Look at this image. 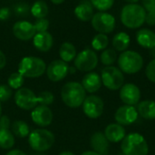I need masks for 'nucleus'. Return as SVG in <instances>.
<instances>
[{"label": "nucleus", "mask_w": 155, "mask_h": 155, "mask_svg": "<svg viewBox=\"0 0 155 155\" xmlns=\"http://www.w3.org/2000/svg\"><path fill=\"white\" fill-rule=\"evenodd\" d=\"M10 16V9L7 7H2L0 8V20L5 21Z\"/></svg>", "instance_id": "a19ab883"}, {"label": "nucleus", "mask_w": 155, "mask_h": 155, "mask_svg": "<svg viewBox=\"0 0 155 155\" xmlns=\"http://www.w3.org/2000/svg\"><path fill=\"white\" fill-rule=\"evenodd\" d=\"M25 82V77L19 73H13L9 75L8 79H7V84L15 90H18L20 89Z\"/></svg>", "instance_id": "7c9ffc66"}, {"label": "nucleus", "mask_w": 155, "mask_h": 155, "mask_svg": "<svg viewBox=\"0 0 155 155\" xmlns=\"http://www.w3.org/2000/svg\"><path fill=\"white\" fill-rule=\"evenodd\" d=\"M138 114L146 120L155 119V102L152 100H144L138 104Z\"/></svg>", "instance_id": "5701e85b"}, {"label": "nucleus", "mask_w": 155, "mask_h": 155, "mask_svg": "<svg viewBox=\"0 0 155 155\" xmlns=\"http://www.w3.org/2000/svg\"><path fill=\"white\" fill-rule=\"evenodd\" d=\"M131 43V38L125 32H120L116 34L113 38V46L114 50L119 52H124L127 50Z\"/></svg>", "instance_id": "b1692460"}, {"label": "nucleus", "mask_w": 155, "mask_h": 155, "mask_svg": "<svg viewBox=\"0 0 155 155\" xmlns=\"http://www.w3.org/2000/svg\"><path fill=\"white\" fill-rule=\"evenodd\" d=\"M82 155H100V154H99V153H95V152H94V151H86V152L83 153Z\"/></svg>", "instance_id": "c03bdc74"}, {"label": "nucleus", "mask_w": 155, "mask_h": 155, "mask_svg": "<svg viewBox=\"0 0 155 155\" xmlns=\"http://www.w3.org/2000/svg\"><path fill=\"white\" fill-rule=\"evenodd\" d=\"M143 6L147 12H155V0H142Z\"/></svg>", "instance_id": "4c0bfd02"}, {"label": "nucleus", "mask_w": 155, "mask_h": 155, "mask_svg": "<svg viewBox=\"0 0 155 155\" xmlns=\"http://www.w3.org/2000/svg\"><path fill=\"white\" fill-rule=\"evenodd\" d=\"M59 155H75L74 153L72 152H69V151H64V152H62Z\"/></svg>", "instance_id": "a18cd8bd"}, {"label": "nucleus", "mask_w": 155, "mask_h": 155, "mask_svg": "<svg viewBox=\"0 0 155 155\" xmlns=\"http://www.w3.org/2000/svg\"><path fill=\"white\" fill-rule=\"evenodd\" d=\"M93 6L100 12H105L112 8L114 0H90Z\"/></svg>", "instance_id": "2f4dec72"}, {"label": "nucleus", "mask_w": 155, "mask_h": 155, "mask_svg": "<svg viewBox=\"0 0 155 155\" xmlns=\"http://www.w3.org/2000/svg\"><path fill=\"white\" fill-rule=\"evenodd\" d=\"M15 103L19 108L29 111L37 106L38 101L37 96L31 89L21 87L15 94Z\"/></svg>", "instance_id": "9d476101"}, {"label": "nucleus", "mask_w": 155, "mask_h": 155, "mask_svg": "<svg viewBox=\"0 0 155 155\" xmlns=\"http://www.w3.org/2000/svg\"><path fill=\"white\" fill-rule=\"evenodd\" d=\"M120 98L125 104L134 106L140 102L141 91L139 87L134 84H125L121 87Z\"/></svg>", "instance_id": "ddd939ff"}, {"label": "nucleus", "mask_w": 155, "mask_h": 155, "mask_svg": "<svg viewBox=\"0 0 155 155\" xmlns=\"http://www.w3.org/2000/svg\"><path fill=\"white\" fill-rule=\"evenodd\" d=\"M118 65L120 70L125 74H133L138 73L143 65L142 55L134 51H124L118 57Z\"/></svg>", "instance_id": "423d86ee"}, {"label": "nucleus", "mask_w": 155, "mask_h": 155, "mask_svg": "<svg viewBox=\"0 0 155 155\" xmlns=\"http://www.w3.org/2000/svg\"><path fill=\"white\" fill-rule=\"evenodd\" d=\"M5 155H26V153L22 152L21 150H11Z\"/></svg>", "instance_id": "37998d69"}, {"label": "nucleus", "mask_w": 155, "mask_h": 155, "mask_svg": "<svg viewBox=\"0 0 155 155\" xmlns=\"http://www.w3.org/2000/svg\"><path fill=\"white\" fill-rule=\"evenodd\" d=\"M136 41L141 46L152 49L155 47V33L147 28L141 29L136 34Z\"/></svg>", "instance_id": "4be33fe9"}, {"label": "nucleus", "mask_w": 155, "mask_h": 155, "mask_svg": "<svg viewBox=\"0 0 155 155\" xmlns=\"http://www.w3.org/2000/svg\"><path fill=\"white\" fill-rule=\"evenodd\" d=\"M75 72V69L73 68V67H70L69 66V73H74Z\"/></svg>", "instance_id": "09e8293b"}, {"label": "nucleus", "mask_w": 155, "mask_h": 155, "mask_svg": "<svg viewBox=\"0 0 155 155\" xmlns=\"http://www.w3.org/2000/svg\"><path fill=\"white\" fill-rule=\"evenodd\" d=\"M146 10L138 4H128L124 5L121 12V21L123 25L130 29L139 28L145 23Z\"/></svg>", "instance_id": "f03ea898"}, {"label": "nucleus", "mask_w": 155, "mask_h": 155, "mask_svg": "<svg viewBox=\"0 0 155 155\" xmlns=\"http://www.w3.org/2000/svg\"><path fill=\"white\" fill-rule=\"evenodd\" d=\"M48 5L45 1L38 0L34 3V5L31 6L30 12L35 18H45V16L48 15Z\"/></svg>", "instance_id": "cd10ccee"}, {"label": "nucleus", "mask_w": 155, "mask_h": 155, "mask_svg": "<svg viewBox=\"0 0 155 155\" xmlns=\"http://www.w3.org/2000/svg\"><path fill=\"white\" fill-rule=\"evenodd\" d=\"M69 73V65L63 60H54L46 67V74L50 81L59 82L66 77Z\"/></svg>", "instance_id": "f8f14e48"}, {"label": "nucleus", "mask_w": 155, "mask_h": 155, "mask_svg": "<svg viewBox=\"0 0 155 155\" xmlns=\"http://www.w3.org/2000/svg\"><path fill=\"white\" fill-rule=\"evenodd\" d=\"M31 8H29V5L25 3H19L14 5V11L16 15L18 16H25L28 15Z\"/></svg>", "instance_id": "c9c22d12"}, {"label": "nucleus", "mask_w": 155, "mask_h": 155, "mask_svg": "<svg viewBox=\"0 0 155 155\" xmlns=\"http://www.w3.org/2000/svg\"><path fill=\"white\" fill-rule=\"evenodd\" d=\"M121 149L124 155H148L149 146L145 138L138 134L132 133L122 141Z\"/></svg>", "instance_id": "7ed1b4c3"}, {"label": "nucleus", "mask_w": 155, "mask_h": 155, "mask_svg": "<svg viewBox=\"0 0 155 155\" xmlns=\"http://www.w3.org/2000/svg\"><path fill=\"white\" fill-rule=\"evenodd\" d=\"M59 55L61 57V60H63L65 63L73 61L76 56L75 46L69 42L63 43L59 49Z\"/></svg>", "instance_id": "393cba45"}, {"label": "nucleus", "mask_w": 155, "mask_h": 155, "mask_svg": "<svg viewBox=\"0 0 155 155\" xmlns=\"http://www.w3.org/2000/svg\"><path fill=\"white\" fill-rule=\"evenodd\" d=\"M109 143L110 142L107 140L104 134L102 132L94 133L90 139V144L94 152L99 153L100 155H108L110 148Z\"/></svg>", "instance_id": "f3484780"}, {"label": "nucleus", "mask_w": 155, "mask_h": 155, "mask_svg": "<svg viewBox=\"0 0 155 155\" xmlns=\"http://www.w3.org/2000/svg\"><path fill=\"white\" fill-rule=\"evenodd\" d=\"M82 105L84 114L91 119L100 117L103 114L104 108V101L97 95H90L85 97Z\"/></svg>", "instance_id": "9b49d317"}, {"label": "nucleus", "mask_w": 155, "mask_h": 155, "mask_svg": "<svg viewBox=\"0 0 155 155\" xmlns=\"http://www.w3.org/2000/svg\"><path fill=\"white\" fill-rule=\"evenodd\" d=\"M10 128H11V132L13 133V134L19 138H25V137L28 136L30 134L29 126L24 121H20V120L15 121L11 124Z\"/></svg>", "instance_id": "a878e982"}, {"label": "nucleus", "mask_w": 155, "mask_h": 155, "mask_svg": "<svg viewBox=\"0 0 155 155\" xmlns=\"http://www.w3.org/2000/svg\"><path fill=\"white\" fill-rule=\"evenodd\" d=\"M98 64L96 53L91 49H84L76 54L74 58V66L81 72H91Z\"/></svg>", "instance_id": "6e6552de"}, {"label": "nucleus", "mask_w": 155, "mask_h": 155, "mask_svg": "<svg viewBox=\"0 0 155 155\" xmlns=\"http://www.w3.org/2000/svg\"><path fill=\"white\" fill-rule=\"evenodd\" d=\"M46 71V64L44 60L35 56L24 57L18 64V72L27 78H37Z\"/></svg>", "instance_id": "39448f33"}, {"label": "nucleus", "mask_w": 155, "mask_h": 155, "mask_svg": "<svg viewBox=\"0 0 155 155\" xmlns=\"http://www.w3.org/2000/svg\"><path fill=\"white\" fill-rule=\"evenodd\" d=\"M145 74L151 82L155 83V58L153 59L147 65L145 70Z\"/></svg>", "instance_id": "e433bc0d"}, {"label": "nucleus", "mask_w": 155, "mask_h": 155, "mask_svg": "<svg viewBox=\"0 0 155 155\" xmlns=\"http://www.w3.org/2000/svg\"><path fill=\"white\" fill-rule=\"evenodd\" d=\"M54 135L46 129H35L28 135V143L30 147L38 153L49 150L54 143Z\"/></svg>", "instance_id": "20e7f679"}, {"label": "nucleus", "mask_w": 155, "mask_h": 155, "mask_svg": "<svg viewBox=\"0 0 155 155\" xmlns=\"http://www.w3.org/2000/svg\"><path fill=\"white\" fill-rule=\"evenodd\" d=\"M126 2H128L129 4H136L139 0H125Z\"/></svg>", "instance_id": "de8ad7c7"}, {"label": "nucleus", "mask_w": 155, "mask_h": 155, "mask_svg": "<svg viewBox=\"0 0 155 155\" xmlns=\"http://www.w3.org/2000/svg\"><path fill=\"white\" fill-rule=\"evenodd\" d=\"M109 44V38L105 34H97L92 40V46L96 51L104 50Z\"/></svg>", "instance_id": "c85d7f7f"}, {"label": "nucleus", "mask_w": 155, "mask_h": 155, "mask_svg": "<svg viewBox=\"0 0 155 155\" xmlns=\"http://www.w3.org/2000/svg\"><path fill=\"white\" fill-rule=\"evenodd\" d=\"M6 64V57L5 54L0 50V70L3 69Z\"/></svg>", "instance_id": "79ce46f5"}, {"label": "nucleus", "mask_w": 155, "mask_h": 155, "mask_svg": "<svg viewBox=\"0 0 155 155\" xmlns=\"http://www.w3.org/2000/svg\"><path fill=\"white\" fill-rule=\"evenodd\" d=\"M11 123L10 119L6 115H2L0 118V130L1 129H10Z\"/></svg>", "instance_id": "58836bf2"}, {"label": "nucleus", "mask_w": 155, "mask_h": 155, "mask_svg": "<svg viewBox=\"0 0 155 155\" xmlns=\"http://www.w3.org/2000/svg\"><path fill=\"white\" fill-rule=\"evenodd\" d=\"M102 79L101 76L94 72H90L86 74L83 80H82V85L84 88L85 92H88L90 94H94L97 92L101 86H102Z\"/></svg>", "instance_id": "a211bd4d"}, {"label": "nucleus", "mask_w": 155, "mask_h": 155, "mask_svg": "<svg viewBox=\"0 0 155 155\" xmlns=\"http://www.w3.org/2000/svg\"><path fill=\"white\" fill-rule=\"evenodd\" d=\"M74 14L76 17L83 22H87L92 20L94 16V6L92 3L88 0H83L75 7Z\"/></svg>", "instance_id": "412c9836"}, {"label": "nucleus", "mask_w": 155, "mask_h": 155, "mask_svg": "<svg viewBox=\"0 0 155 155\" xmlns=\"http://www.w3.org/2000/svg\"><path fill=\"white\" fill-rule=\"evenodd\" d=\"M145 23L149 25H155V12H148L145 16Z\"/></svg>", "instance_id": "ea45409f"}, {"label": "nucleus", "mask_w": 155, "mask_h": 155, "mask_svg": "<svg viewBox=\"0 0 155 155\" xmlns=\"http://www.w3.org/2000/svg\"><path fill=\"white\" fill-rule=\"evenodd\" d=\"M2 116V106H1V104H0V118Z\"/></svg>", "instance_id": "3c124183"}, {"label": "nucleus", "mask_w": 155, "mask_h": 155, "mask_svg": "<svg viewBox=\"0 0 155 155\" xmlns=\"http://www.w3.org/2000/svg\"><path fill=\"white\" fill-rule=\"evenodd\" d=\"M61 97L66 106L77 108L83 104L86 97V92L82 84L78 82H68L62 87Z\"/></svg>", "instance_id": "f257e3e1"}, {"label": "nucleus", "mask_w": 155, "mask_h": 155, "mask_svg": "<svg viewBox=\"0 0 155 155\" xmlns=\"http://www.w3.org/2000/svg\"><path fill=\"white\" fill-rule=\"evenodd\" d=\"M104 85L112 91L120 89L124 83V76L123 72L115 66H106L102 71L101 75Z\"/></svg>", "instance_id": "0eeeda50"}, {"label": "nucleus", "mask_w": 155, "mask_h": 155, "mask_svg": "<svg viewBox=\"0 0 155 155\" xmlns=\"http://www.w3.org/2000/svg\"><path fill=\"white\" fill-rule=\"evenodd\" d=\"M151 53H152V54H153V55L155 57V47H153V48H152V49H151Z\"/></svg>", "instance_id": "8fccbe9b"}, {"label": "nucleus", "mask_w": 155, "mask_h": 155, "mask_svg": "<svg viewBox=\"0 0 155 155\" xmlns=\"http://www.w3.org/2000/svg\"><path fill=\"white\" fill-rule=\"evenodd\" d=\"M54 94L48 91L41 92L37 96L38 104H40L42 105H45V106H49L50 104H52L54 103Z\"/></svg>", "instance_id": "473e14b6"}, {"label": "nucleus", "mask_w": 155, "mask_h": 155, "mask_svg": "<svg viewBox=\"0 0 155 155\" xmlns=\"http://www.w3.org/2000/svg\"><path fill=\"white\" fill-rule=\"evenodd\" d=\"M92 25L95 31L100 34H110L115 28V18L106 12H98L94 15Z\"/></svg>", "instance_id": "1a4fd4ad"}, {"label": "nucleus", "mask_w": 155, "mask_h": 155, "mask_svg": "<svg viewBox=\"0 0 155 155\" xmlns=\"http://www.w3.org/2000/svg\"><path fill=\"white\" fill-rule=\"evenodd\" d=\"M31 118L36 125L40 127H46L50 125L53 121V113L48 106L40 104L33 109Z\"/></svg>", "instance_id": "2eb2a0df"}, {"label": "nucleus", "mask_w": 155, "mask_h": 155, "mask_svg": "<svg viewBox=\"0 0 155 155\" xmlns=\"http://www.w3.org/2000/svg\"><path fill=\"white\" fill-rule=\"evenodd\" d=\"M34 26L37 33L47 32V29L49 27V21L46 18H38L35 22Z\"/></svg>", "instance_id": "f704fd0d"}, {"label": "nucleus", "mask_w": 155, "mask_h": 155, "mask_svg": "<svg viewBox=\"0 0 155 155\" xmlns=\"http://www.w3.org/2000/svg\"><path fill=\"white\" fill-rule=\"evenodd\" d=\"M15 145V135L10 129L0 130V148L10 150Z\"/></svg>", "instance_id": "bb28decb"}, {"label": "nucleus", "mask_w": 155, "mask_h": 155, "mask_svg": "<svg viewBox=\"0 0 155 155\" xmlns=\"http://www.w3.org/2000/svg\"><path fill=\"white\" fill-rule=\"evenodd\" d=\"M104 135L111 143H119L126 136L125 129L119 124H110L104 130Z\"/></svg>", "instance_id": "aec40b11"}, {"label": "nucleus", "mask_w": 155, "mask_h": 155, "mask_svg": "<svg viewBox=\"0 0 155 155\" xmlns=\"http://www.w3.org/2000/svg\"><path fill=\"white\" fill-rule=\"evenodd\" d=\"M35 33L36 31L34 25L27 21H18L13 25L14 35L22 41H28L34 38Z\"/></svg>", "instance_id": "dca6fc26"}, {"label": "nucleus", "mask_w": 155, "mask_h": 155, "mask_svg": "<svg viewBox=\"0 0 155 155\" xmlns=\"http://www.w3.org/2000/svg\"><path fill=\"white\" fill-rule=\"evenodd\" d=\"M34 46L40 52H48L54 44L53 36L48 32L37 33L34 36Z\"/></svg>", "instance_id": "6ab92c4d"}, {"label": "nucleus", "mask_w": 155, "mask_h": 155, "mask_svg": "<svg viewBox=\"0 0 155 155\" xmlns=\"http://www.w3.org/2000/svg\"><path fill=\"white\" fill-rule=\"evenodd\" d=\"M13 95V89L8 84L0 85V102L8 101Z\"/></svg>", "instance_id": "72a5a7b5"}, {"label": "nucleus", "mask_w": 155, "mask_h": 155, "mask_svg": "<svg viewBox=\"0 0 155 155\" xmlns=\"http://www.w3.org/2000/svg\"><path fill=\"white\" fill-rule=\"evenodd\" d=\"M64 0H51L52 3H54V5H60L64 2Z\"/></svg>", "instance_id": "49530a36"}, {"label": "nucleus", "mask_w": 155, "mask_h": 155, "mask_svg": "<svg viewBox=\"0 0 155 155\" xmlns=\"http://www.w3.org/2000/svg\"><path fill=\"white\" fill-rule=\"evenodd\" d=\"M138 118V112L134 106L123 105L120 106L114 114V119L121 125H129L134 124Z\"/></svg>", "instance_id": "4468645a"}, {"label": "nucleus", "mask_w": 155, "mask_h": 155, "mask_svg": "<svg viewBox=\"0 0 155 155\" xmlns=\"http://www.w3.org/2000/svg\"><path fill=\"white\" fill-rule=\"evenodd\" d=\"M100 59H101V62L103 64H104L106 66H111L117 59L116 51L113 48L104 49L103 51V53L101 54Z\"/></svg>", "instance_id": "c756f323"}]
</instances>
